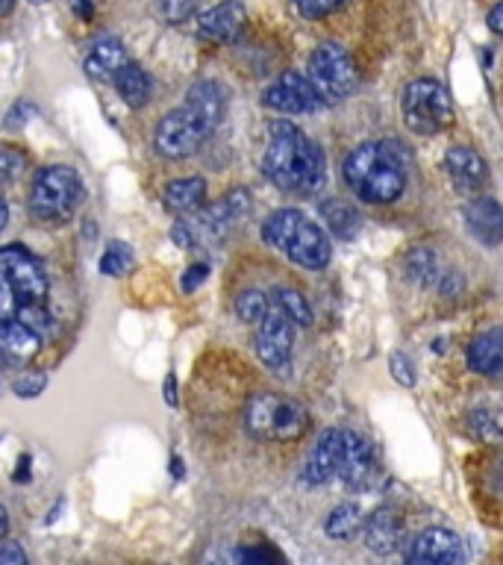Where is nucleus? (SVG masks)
<instances>
[{"label":"nucleus","mask_w":503,"mask_h":565,"mask_svg":"<svg viewBox=\"0 0 503 565\" xmlns=\"http://www.w3.org/2000/svg\"><path fill=\"white\" fill-rule=\"evenodd\" d=\"M227 109V88L218 79H197L176 109L159 121L153 148L165 159H185L210 139Z\"/></svg>","instance_id":"obj_1"},{"label":"nucleus","mask_w":503,"mask_h":565,"mask_svg":"<svg viewBox=\"0 0 503 565\" xmlns=\"http://www.w3.org/2000/svg\"><path fill=\"white\" fill-rule=\"evenodd\" d=\"M263 171L280 192L312 194L324 183V150L298 127L274 121L263 153Z\"/></svg>","instance_id":"obj_2"},{"label":"nucleus","mask_w":503,"mask_h":565,"mask_svg":"<svg viewBox=\"0 0 503 565\" xmlns=\"http://www.w3.org/2000/svg\"><path fill=\"white\" fill-rule=\"evenodd\" d=\"M344 183L360 201L392 203L406 189L404 153L395 141H365L347 153L342 166Z\"/></svg>","instance_id":"obj_3"},{"label":"nucleus","mask_w":503,"mask_h":565,"mask_svg":"<svg viewBox=\"0 0 503 565\" xmlns=\"http://www.w3.org/2000/svg\"><path fill=\"white\" fill-rule=\"evenodd\" d=\"M263 238L268 245L289 256L291 263L309 271H318L330 263L333 245L315 221L307 218L300 210H277L263 224Z\"/></svg>","instance_id":"obj_4"},{"label":"nucleus","mask_w":503,"mask_h":565,"mask_svg":"<svg viewBox=\"0 0 503 565\" xmlns=\"http://www.w3.org/2000/svg\"><path fill=\"white\" fill-rule=\"evenodd\" d=\"M51 286L42 263L24 247H0V321L15 318L24 303H47Z\"/></svg>","instance_id":"obj_5"},{"label":"nucleus","mask_w":503,"mask_h":565,"mask_svg":"<svg viewBox=\"0 0 503 565\" xmlns=\"http://www.w3.org/2000/svg\"><path fill=\"white\" fill-rule=\"evenodd\" d=\"M309 427V413L289 395L263 392L245 406V430L259 441H295Z\"/></svg>","instance_id":"obj_6"},{"label":"nucleus","mask_w":503,"mask_h":565,"mask_svg":"<svg viewBox=\"0 0 503 565\" xmlns=\"http://www.w3.org/2000/svg\"><path fill=\"white\" fill-rule=\"evenodd\" d=\"M86 198L83 177L71 166H44L33 177L30 189V212L44 224H62L68 221Z\"/></svg>","instance_id":"obj_7"},{"label":"nucleus","mask_w":503,"mask_h":565,"mask_svg":"<svg viewBox=\"0 0 503 565\" xmlns=\"http://www.w3.org/2000/svg\"><path fill=\"white\" fill-rule=\"evenodd\" d=\"M400 113L404 124L418 136H436L453 121V100L450 92L436 79H413L404 88V100H400Z\"/></svg>","instance_id":"obj_8"},{"label":"nucleus","mask_w":503,"mask_h":565,"mask_svg":"<svg viewBox=\"0 0 503 565\" xmlns=\"http://www.w3.org/2000/svg\"><path fill=\"white\" fill-rule=\"evenodd\" d=\"M309 83L315 86V92L321 95L324 104H339L344 97H351L360 86V71H356V62L342 44L324 42L318 44L312 56H309L307 65Z\"/></svg>","instance_id":"obj_9"},{"label":"nucleus","mask_w":503,"mask_h":565,"mask_svg":"<svg viewBox=\"0 0 503 565\" xmlns=\"http://www.w3.org/2000/svg\"><path fill=\"white\" fill-rule=\"evenodd\" d=\"M256 324H259V330H256L254 344L256 353H259V360H263L271 371H277V374H286V371L291 369L295 321L268 298V307H265L263 318H259Z\"/></svg>","instance_id":"obj_10"},{"label":"nucleus","mask_w":503,"mask_h":565,"mask_svg":"<svg viewBox=\"0 0 503 565\" xmlns=\"http://www.w3.org/2000/svg\"><path fill=\"white\" fill-rule=\"evenodd\" d=\"M263 104L268 109H277V113H289V115H300V113H315L321 106H327L321 100V95L315 92V86L309 83L307 74H300V71H286L277 83L263 92Z\"/></svg>","instance_id":"obj_11"},{"label":"nucleus","mask_w":503,"mask_h":565,"mask_svg":"<svg viewBox=\"0 0 503 565\" xmlns=\"http://www.w3.org/2000/svg\"><path fill=\"white\" fill-rule=\"evenodd\" d=\"M406 563L413 565H459L465 559L457 533L445 527H427L406 545Z\"/></svg>","instance_id":"obj_12"},{"label":"nucleus","mask_w":503,"mask_h":565,"mask_svg":"<svg viewBox=\"0 0 503 565\" xmlns=\"http://www.w3.org/2000/svg\"><path fill=\"white\" fill-rule=\"evenodd\" d=\"M374 475V448L365 436L356 430H339V466L335 477L351 489L368 486Z\"/></svg>","instance_id":"obj_13"},{"label":"nucleus","mask_w":503,"mask_h":565,"mask_svg":"<svg viewBox=\"0 0 503 565\" xmlns=\"http://www.w3.org/2000/svg\"><path fill=\"white\" fill-rule=\"evenodd\" d=\"M360 533L365 539L368 551H374L379 556H388L404 545V519L392 507H379L377 512H371L368 519H362Z\"/></svg>","instance_id":"obj_14"},{"label":"nucleus","mask_w":503,"mask_h":565,"mask_svg":"<svg viewBox=\"0 0 503 565\" xmlns=\"http://www.w3.org/2000/svg\"><path fill=\"white\" fill-rule=\"evenodd\" d=\"M445 171L459 194H477L489 183V166L471 148H450L445 153Z\"/></svg>","instance_id":"obj_15"},{"label":"nucleus","mask_w":503,"mask_h":565,"mask_svg":"<svg viewBox=\"0 0 503 565\" xmlns=\"http://www.w3.org/2000/svg\"><path fill=\"white\" fill-rule=\"evenodd\" d=\"M247 12L238 0H227V3H218V7L206 9L201 18H197V35L206 39V42H233L242 30H245Z\"/></svg>","instance_id":"obj_16"},{"label":"nucleus","mask_w":503,"mask_h":565,"mask_svg":"<svg viewBox=\"0 0 503 565\" xmlns=\"http://www.w3.org/2000/svg\"><path fill=\"white\" fill-rule=\"evenodd\" d=\"M465 227L483 245H501L503 238V210L494 198H474L465 203Z\"/></svg>","instance_id":"obj_17"},{"label":"nucleus","mask_w":503,"mask_h":565,"mask_svg":"<svg viewBox=\"0 0 503 565\" xmlns=\"http://www.w3.org/2000/svg\"><path fill=\"white\" fill-rule=\"evenodd\" d=\"M335 466H339V430H324L318 436L315 448L307 454L300 477L307 486H324L335 477Z\"/></svg>","instance_id":"obj_18"},{"label":"nucleus","mask_w":503,"mask_h":565,"mask_svg":"<svg viewBox=\"0 0 503 565\" xmlns=\"http://www.w3.org/2000/svg\"><path fill=\"white\" fill-rule=\"evenodd\" d=\"M468 369L480 377H501L503 369V333L501 327L485 330L468 348Z\"/></svg>","instance_id":"obj_19"},{"label":"nucleus","mask_w":503,"mask_h":565,"mask_svg":"<svg viewBox=\"0 0 503 565\" xmlns=\"http://www.w3.org/2000/svg\"><path fill=\"white\" fill-rule=\"evenodd\" d=\"M42 348V339L24 327L15 318H7L0 321V356L12 365H21V362H30Z\"/></svg>","instance_id":"obj_20"},{"label":"nucleus","mask_w":503,"mask_h":565,"mask_svg":"<svg viewBox=\"0 0 503 565\" xmlns=\"http://www.w3.org/2000/svg\"><path fill=\"white\" fill-rule=\"evenodd\" d=\"M124 62H127V51H124L121 39L104 35V39H97V42L92 44V51H88L86 56V71L88 77L113 79V74L121 68Z\"/></svg>","instance_id":"obj_21"},{"label":"nucleus","mask_w":503,"mask_h":565,"mask_svg":"<svg viewBox=\"0 0 503 565\" xmlns=\"http://www.w3.org/2000/svg\"><path fill=\"white\" fill-rule=\"evenodd\" d=\"M247 210H250V192L236 185L233 192H227L221 201H215L212 206L203 210V221L210 224L215 233H224L229 224H236L238 218H245Z\"/></svg>","instance_id":"obj_22"},{"label":"nucleus","mask_w":503,"mask_h":565,"mask_svg":"<svg viewBox=\"0 0 503 565\" xmlns=\"http://www.w3.org/2000/svg\"><path fill=\"white\" fill-rule=\"evenodd\" d=\"M113 83L124 104L132 106V109H141L150 100V77L139 62H124L121 68L113 74Z\"/></svg>","instance_id":"obj_23"},{"label":"nucleus","mask_w":503,"mask_h":565,"mask_svg":"<svg viewBox=\"0 0 503 565\" xmlns=\"http://www.w3.org/2000/svg\"><path fill=\"white\" fill-rule=\"evenodd\" d=\"M162 201L171 212H201L206 203V183L201 177H183V180H171L162 192Z\"/></svg>","instance_id":"obj_24"},{"label":"nucleus","mask_w":503,"mask_h":565,"mask_svg":"<svg viewBox=\"0 0 503 565\" xmlns=\"http://www.w3.org/2000/svg\"><path fill=\"white\" fill-rule=\"evenodd\" d=\"M321 218L327 221V227L333 230L339 238H353L362 227V215L353 210L351 203L339 201V198H330V201H321L318 206Z\"/></svg>","instance_id":"obj_25"},{"label":"nucleus","mask_w":503,"mask_h":565,"mask_svg":"<svg viewBox=\"0 0 503 565\" xmlns=\"http://www.w3.org/2000/svg\"><path fill=\"white\" fill-rule=\"evenodd\" d=\"M362 510L356 503H339L333 512H330V519H327L324 530L327 536L335 539V542H351V539L360 536L362 527Z\"/></svg>","instance_id":"obj_26"},{"label":"nucleus","mask_w":503,"mask_h":565,"mask_svg":"<svg viewBox=\"0 0 503 565\" xmlns=\"http://www.w3.org/2000/svg\"><path fill=\"white\" fill-rule=\"evenodd\" d=\"M268 298L277 303V307L286 312V316L295 321V327H309L312 324V307H309V300L300 295L298 289H289V286H277V289L268 295Z\"/></svg>","instance_id":"obj_27"},{"label":"nucleus","mask_w":503,"mask_h":565,"mask_svg":"<svg viewBox=\"0 0 503 565\" xmlns=\"http://www.w3.org/2000/svg\"><path fill=\"white\" fill-rule=\"evenodd\" d=\"M406 268L413 274V280H418L421 286H436L441 277L439 256L430 247H413L406 256Z\"/></svg>","instance_id":"obj_28"},{"label":"nucleus","mask_w":503,"mask_h":565,"mask_svg":"<svg viewBox=\"0 0 503 565\" xmlns=\"http://www.w3.org/2000/svg\"><path fill=\"white\" fill-rule=\"evenodd\" d=\"M30 168V157L18 145L0 141V185L18 183Z\"/></svg>","instance_id":"obj_29"},{"label":"nucleus","mask_w":503,"mask_h":565,"mask_svg":"<svg viewBox=\"0 0 503 565\" xmlns=\"http://www.w3.org/2000/svg\"><path fill=\"white\" fill-rule=\"evenodd\" d=\"M468 427L480 441H489V445H497L501 441V415L494 409H474L468 415Z\"/></svg>","instance_id":"obj_30"},{"label":"nucleus","mask_w":503,"mask_h":565,"mask_svg":"<svg viewBox=\"0 0 503 565\" xmlns=\"http://www.w3.org/2000/svg\"><path fill=\"white\" fill-rule=\"evenodd\" d=\"M265 307H268V295L259 289H247L236 298V316L245 321V324H256L263 318Z\"/></svg>","instance_id":"obj_31"},{"label":"nucleus","mask_w":503,"mask_h":565,"mask_svg":"<svg viewBox=\"0 0 503 565\" xmlns=\"http://www.w3.org/2000/svg\"><path fill=\"white\" fill-rule=\"evenodd\" d=\"M132 265V250L124 242H109V247L104 250V259H100V274H109V277H118Z\"/></svg>","instance_id":"obj_32"},{"label":"nucleus","mask_w":503,"mask_h":565,"mask_svg":"<svg viewBox=\"0 0 503 565\" xmlns=\"http://www.w3.org/2000/svg\"><path fill=\"white\" fill-rule=\"evenodd\" d=\"M295 7H298V12L303 18L318 21V18L333 15V12L347 7V0H295Z\"/></svg>","instance_id":"obj_33"},{"label":"nucleus","mask_w":503,"mask_h":565,"mask_svg":"<svg viewBox=\"0 0 503 565\" xmlns=\"http://www.w3.org/2000/svg\"><path fill=\"white\" fill-rule=\"evenodd\" d=\"M157 7L168 24H183V21L194 15L197 0H157Z\"/></svg>","instance_id":"obj_34"},{"label":"nucleus","mask_w":503,"mask_h":565,"mask_svg":"<svg viewBox=\"0 0 503 565\" xmlns=\"http://www.w3.org/2000/svg\"><path fill=\"white\" fill-rule=\"evenodd\" d=\"M44 386H47V374H42V371H33V374L18 377L15 386H12V392H15L18 397H24V401H33V397L42 395Z\"/></svg>","instance_id":"obj_35"},{"label":"nucleus","mask_w":503,"mask_h":565,"mask_svg":"<svg viewBox=\"0 0 503 565\" xmlns=\"http://www.w3.org/2000/svg\"><path fill=\"white\" fill-rule=\"evenodd\" d=\"M388 369H392V377H395L400 386H415V365L404 351L392 353V360H388Z\"/></svg>","instance_id":"obj_36"},{"label":"nucleus","mask_w":503,"mask_h":565,"mask_svg":"<svg viewBox=\"0 0 503 565\" xmlns=\"http://www.w3.org/2000/svg\"><path fill=\"white\" fill-rule=\"evenodd\" d=\"M33 113H35V106L30 104V100H18V104L7 113V121H3V127H7V130H21V127H24V124L33 118Z\"/></svg>","instance_id":"obj_37"},{"label":"nucleus","mask_w":503,"mask_h":565,"mask_svg":"<svg viewBox=\"0 0 503 565\" xmlns=\"http://www.w3.org/2000/svg\"><path fill=\"white\" fill-rule=\"evenodd\" d=\"M0 565H26L24 547L12 542V539H0Z\"/></svg>","instance_id":"obj_38"},{"label":"nucleus","mask_w":503,"mask_h":565,"mask_svg":"<svg viewBox=\"0 0 503 565\" xmlns=\"http://www.w3.org/2000/svg\"><path fill=\"white\" fill-rule=\"evenodd\" d=\"M206 277H210V265H206V263L189 265V268H185V274H183V280H180V282H183V291H194L203 280H206Z\"/></svg>","instance_id":"obj_39"},{"label":"nucleus","mask_w":503,"mask_h":565,"mask_svg":"<svg viewBox=\"0 0 503 565\" xmlns=\"http://www.w3.org/2000/svg\"><path fill=\"white\" fill-rule=\"evenodd\" d=\"M236 556H238V559H245V563H265V559H282L280 554H274L271 547H238Z\"/></svg>","instance_id":"obj_40"},{"label":"nucleus","mask_w":503,"mask_h":565,"mask_svg":"<svg viewBox=\"0 0 503 565\" xmlns=\"http://www.w3.org/2000/svg\"><path fill=\"white\" fill-rule=\"evenodd\" d=\"M171 242H174L176 247H194V238H192V230H189V224L176 221L174 227H171Z\"/></svg>","instance_id":"obj_41"},{"label":"nucleus","mask_w":503,"mask_h":565,"mask_svg":"<svg viewBox=\"0 0 503 565\" xmlns=\"http://www.w3.org/2000/svg\"><path fill=\"white\" fill-rule=\"evenodd\" d=\"M489 30L492 33H501L503 30V3H494L492 12H489Z\"/></svg>","instance_id":"obj_42"},{"label":"nucleus","mask_w":503,"mask_h":565,"mask_svg":"<svg viewBox=\"0 0 503 565\" xmlns=\"http://www.w3.org/2000/svg\"><path fill=\"white\" fill-rule=\"evenodd\" d=\"M165 404L176 406V380H174V374H168V377H165Z\"/></svg>","instance_id":"obj_43"},{"label":"nucleus","mask_w":503,"mask_h":565,"mask_svg":"<svg viewBox=\"0 0 503 565\" xmlns=\"http://www.w3.org/2000/svg\"><path fill=\"white\" fill-rule=\"evenodd\" d=\"M7 533H9V512L7 507L0 503V539H7Z\"/></svg>","instance_id":"obj_44"},{"label":"nucleus","mask_w":503,"mask_h":565,"mask_svg":"<svg viewBox=\"0 0 503 565\" xmlns=\"http://www.w3.org/2000/svg\"><path fill=\"white\" fill-rule=\"evenodd\" d=\"M7 224H9V203L0 198V233L7 230Z\"/></svg>","instance_id":"obj_45"},{"label":"nucleus","mask_w":503,"mask_h":565,"mask_svg":"<svg viewBox=\"0 0 503 565\" xmlns=\"http://www.w3.org/2000/svg\"><path fill=\"white\" fill-rule=\"evenodd\" d=\"M26 462H30V457H21V462H18V480H21V483H24L26 480Z\"/></svg>","instance_id":"obj_46"},{"label":"nucleus","mask_w":503,"mask_h":565,"mask_svg":"<svg viewBox=\"0 0 503 565\" xmlns=\"http://www.w3.org/2000/svg\"><path fill=\"white\" fill-rule=\"evenodd\" d=\"M171 475L183 477V462L180 459H171Z\"/></svg>","instance_id":"obj_47"},{"label":"nucleus","mask_w":503,"mask_h":565,"mask_svg":"<svg viewBox=\"0 0 503 565\" xmlns=\"http://www.w3.org/2000/svg\"><path fill=\"white\" fill-rule=\"evenodd\" d=\"M30 3H47V0H30Z\"/></svg>","instance_id":"obj_48"}]
</instances>
